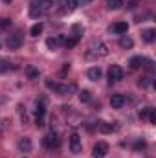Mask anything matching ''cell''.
<instances>
[{"mask_svg":"<svg viewBox=\"0 0 156 158\" xmlns=\"http://www.w3.org/2000/svg\"><path fill=\"white\" fill-rule=\"evenodd\" d=\"M59 44H61V39H59V37H50V39H46V46H48L50 50H57Z\"/></svg>","mask_w":156,"mask_h":158,"instance_id":"cell-16","label":"cell"},{"mask_svg":"<svg viewBox=\"0 0 156 158\" xmlns=\"http://www.w3.org/2000/svg\"><path fill=\"white\" fill-rule=\"evenodd\" d=\"M79 99H81L83 103H88V101L92 99V96H90L88 90H81V92H79Z\"/></svg>","mask_w":156,"mask_h":158,"instance_id":"cell-21","label":"cell"},{"mask_svg":"<svg viewBox=\"0 0 156 158\" xmlns=\"http://www.w3.org/2000/svg\"><path fill=\"white\" fill-rule=\"evenodd\" d=\"M59 143H61V140H59V136L53 132V134H48L46 138H44V145L48 147V149H53V147H59Z\"/></svg>","mask_w":156,"mask_h":158,"instance_id":"cell-9","label":"cell"},{"mask_svg":"<svg viewBox=\"0 0 156 158\" xmlns=\"http://www.w3.org/2000/svg\"><path fill=\"white\" fill-rule=\"evenodd\" d=\"M109 31H110V33H117V35H123V33L129 31V24H127V22H116V24H112V26L109 28Z\"/></svg>","mask_w":156,"mask_h":158,"instance_id":"cell-8","label":"cell"},{"mask_svg":"<svg viewBox=\"0 0 156 158\" xmlns=\"http://www.w3.org/2000/svg\"><path fill=\"white\" fill-rule=\"evenodd\" d=\"M46 85H48V88L55 90V92L61 94V96H66V94H70V92L76 90V85H59V83H51V81H48Z\"/></svg>","mask_w":156,"mask_h":158,"instance_id":"cell-1","label":"cell"},{"mask_svg":"<svg viewBox=\"0 0 156 158\" xmlns=\"http://www.w3.org/2000/svg\"><path fill=\"white\" fill-rule=\"evenodd\" d=\"M119 46H121V48H132V46H134V40L130 39V37H121Z\"/></svg>","mask_w":156,"mask_h":158,"instance_id":"cell-19","label":"cell"},{"mask_svg":"<svg viewBox=\"0 0 156 158\" xmlns=\"http://www.w3.org/2000/svg\"><path fill=\"white\" fill-rule=\"evenodd\" d=\"M30 13H31V17H39V15H42V11L37 7V4H35V2L31 4V7H30Z\"/></svg>","mask_w":156,"mask_h":158,"instance_id":"cell-24","label":"cell"},{"mask_svg":"<svg viewBox=\"0 0 156 158\" xmlns=\"http://www.w3.org/2000/svg\"><path fill=\"white\" fill-rule=\"evenodd\" d=\"M140 118L142 119H147L149 123H154L156 121V114H154V109L153 107H145L140 110Z\"/></svg>","mask_w":156,"mask_h":158,"instance_id":"cell-6","label":"cell"},{"mask_svg":"<svg viewBox=\"0 0 156 158\" xmlns=\"http://www.w3.org/2000/svg\"><path fill=\"white\" fill-rule=\"evenodd\" d=\"M26 72H28V77H30V79H37V77H39V70H35L33 66H30Z\"/></svg>","mask_w":156,"mask_h":158,"instance_id":"cell-25","label":"cell"},{"mask_svg":"<svg viewBox=\"0 0 156 158\" xmlns=\"http://www.w3.org/2000/svg\"><path fill=\"white\" fill-rule=\"evenodd\" d=\"M42 30H44V24H42V22H37V24H33V26H31L30 33H31L33 37H39L40 33H42Z\"/></svg>","mask_w":156,"mask_h":158,"instance_id":"cell-17","label":"cell"},{"mask_svg":"<svg viewBox=\"0 0 156 158\" xmlns=\"http://www.w3.org/2000/svg\"><path fill=\"white\" fill-rule=\"evenodd\" d=\"M101 68L99 66H92V68H88V72H86V76L90 81H97V79H101Z\"/></svg>","mask_w":156,"mask_h":158,"instance_id":"cell-10","label":"cell"},{"mask_svg":"<svg viewBox=\"0 0 156 158\" xmlns=\"http://www.w3.org/2000/svg\"><path fill=\"white\" fill-rule=\"evenodd\" d=\"M64 4H66V7H68L70 11H74V9H76V7L79 6L77 0H64Z\"/></svg>","mask_w":156,"mask_h":158,"instance_id":"cell-27","label":"cell"},{"mask_svg":"<svg viewBox=\"0 0 156 158\" xmlns=\"http://www.w3.org/2000/svg\"><path fill=\"white\" fill-rule=\"evenodd\" d=\"M142 63H143L142 57H132V59H130V68H138Z\"/></svg>","mask_w":156,"mask_h":158,"instance_id":"cell-26","label":"cell"},{"mask_svg":"<svg viewBox=\"0 0 156 158\" xmlns=\"http://www.w3.org/2000/svg\"><path fill=\"white\" fill-rule=\"evenodd\" d=\"M109 77H110V81H121V79H123V70H121V66L112 64V66L109 68Z\"/></svg>","mask_w":156,"mask_h":158,"instance_id":"cell-7","label":"cell"},{"mask_svg":"<svg viewBox=\"0 0 156 158\" xmlns=\"http://www.w3.org/2000/svg\"><path fill=\"white\" fill-rule=\"evenodd\" d=\"M97 53H99L101 57H107V55H109V46H107L105 42H101V44L97 46Z\"/></svg>","mask_w":156,"mask_h":158,"instance_id":"cell-20","label":"cell"},{"mask_svg":"<svg viewBox=\"0 0 156 158\" xmlns=\"http://www.w3.org/2000/svg\"><path fill=\"white\" fill-rule=\"evenodd\" d=\"M154 39H156L154 30H145V31H143V40H145V42H153Z\"/></svg>","mask_w":156,"mask_h":158,"instance_id":"cell-18","label":"cell"},{"mask_svg":"<svg viewBox=\"0 0 156 158\" xmlns=\"http://www.w3.org/2000/svg\"><path fill=\"white\" fill-rule=\"evenodd\" d=\"M68 142H70V151H72L74 155H77L79 151H81V136H79L77 132H74Z\"/></svg>","mask_w":156,"mask_h":158,"instance_id":"cell-5","label":"cell"},{"mask_svg":"<svg viewBox=\"0 0 156 158\" xmlns=\"http://www.w3.org/2000/svg\"><path fill=\"white\" fill-rule=\"evenodd\" d=\"M72 35H74V37H76L77 40L81 39V35H83V28H81L79 24H76V26L72 28Z\"/></svg>","mask_w":156,"mask_h":158,"instance_id":"cell-23","label":"cell"},{"mask_svg":"<svg viewBox=\"0 0 156 158\" xmlns=\"http://www.w3.org/2000/svg\"><path fill=\"white\" fill-rule=\"evenodd\" d=\"M136 6H138V2H136V0H130V2H129V7H130V9H132V7H136Z\"/></svg>","mask_w":156,"mask_h":158,"instance_id":"cell-30","label":"cell"},{"mask_svg":"<svg viewBox=\"0 0 156 158\" xmlns=\"http://www.w3.org/2000/svg\"><path fill=\"white\" fill-rule=\"evenodd\" d=\"M107 153H109V145H107L105 142H97V143L94 145V149H92L94 158H105Z\"/></svg>","mask_w":156,"mask_h":158,"instance_id":"cell-3","label":"cell"},{"mask_svg":"<svg viewBox=\"0 0 156 158\" xmlns=\"http://www.w3.org/2000/svg\"><path fill=\"white\" fill-rule=\"evenodd\" d=\"M123 103H125V96H121V94H114V96L110 98V105H112V109H121Z\"/></svg>","mask_w":156,"mask_h":158,"instance_id":"cell-11","label":"cell"},{"mask_svg":"<svg viewBox=\"0 0 156 158\" xmlns=\"http://www.w3.org/2000/svg\"><path fill=\"white\" fill-rule=\"evenodd\" d=\"M18 149H20L22 153H30V151H31V140H30V138H22V140L18 142Z\"/></svg>","mask_w":156,"mask_h":158,"instance_id":"cell-14","label":"cell"},{"mask_svg":"<svg viewBox=\"0 0 156 158\" xmlns=\"http://www.w3.org/2000/svg\"><path fill=\"white\" fill-rule=\"evenodd\" d=\"M35 4H37V7H39L42 13H46V11H50L53 7V0H37Z\"/></svg>","mask_w":156,"mask_h":158,"instance_id":"cell-12","label":"cell"},{"mask_svg":"<svg viewBox=\"0 0 156 158\" xmlns=\"http://www.w3.org/2000/svg\"><path fill=\"white\" fill-rule=\"evenodd\" d=\"M143 147H145V142H136V143H134V149H136V151H138V149H143Z\"/></svg>","mask_w":156,"mask_h":158,"instance_id":"cell-29","label":"cell"},{"mask_svg":"<svg viewBox=\"0 0 156 158\" xmlns=\"http://www.w3.org/2000/svg\"><path fill=\"white\" fill-rule=\"evenodd\" d=\"M77 2H83V4H84V2H90V0H77Z\"/></svg>","mask_w":156,"mask_h":158,"instance_id":"cell-31","label":"cell"},{"mask_svg":"<svg viewBox=\"0 0 156 158\" xmlns=\"http://www.w3.org/2000/svg\"><path fill=\"white\" fill-rule=\"evenodd\" d=\"M114 129H116V127H114L112 123H107V121H99V123H97V131H99V132H105V134H107V132H112Z\"/></svg>","mask_w":156,"mask_h":158,"instance_id":"cell-13","label":"cell"},{"mask_svg":"<svg viewBox=\"0 0 156 158\" xmlns=\"http://www.w3.org/2000/svg\"><path fill=\"white\" fill-rule=\"evenodd\" d=\"M22 46V33H15V35H9L7 37V48L9 50H18Z\"/></svg>","mask_w":156,"mask_h":158,"instance_id":"cell-4","label":"cell"},{"mask_svg":"<svg viewBox=\"0 0 156 158\" xmlns=\"http://www.w3.org/2000/svg\"><path fill=\"white\" fill-rule=\"evenodd\" d=\"M44 114H46V99L42 98L37 103V110H35V125L42 127L44 125Z\"/></svg>","mask_w":156,"mask_h":158,"instance_id":"cell-2","label":"cell"},{"mask_svg":"<svg viewBox=\"0 0 156 158\" xmlns=\"http://www.w3.org/2000/svg\"><path fill=\"white\" fill-rule=\"evenodd\" d=\"M9 26H11L9 19H0V28H9Z\"/></svg>","mask_w":156,"mask_h":158,"instance_id":"cell-28","label":"cell"},{"mask_svg":"<svg viewBox=\"0 0 156 158\" xmlns=\"http://www.w3.org/2000/svg\"><path fill=\"white\" fill-rule=\"evenodd\" d=\"M59 39H61V44H64L66 48H74V46L79 42L76 37H59Z\"/></svg>","mask_w":156,"mask_h":158,"instance_id":"cell-15","label":"cell"},{"mask_svg":"<svg viewBox=\"0 0 156 158\" xmlns=\"http://www.w3.org/2000/svg\"><path fill=\"white\" fill-rule=\"evenodd\" d=\"M107 6H109L110 9H117V7L123 6V0H107Z\"/></svg>","mask_w":156,"mask_h":158,"instance_id":"cell-22","label":"cell"}]
</instances>
